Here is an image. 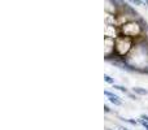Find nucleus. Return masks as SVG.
Returning a JSON list of instances; mask_svg holds the SVG:
<instances>
[{
	"label": "nucleus",
	"instance_id": "0eeeda50",
	"mask_svg": "<svg viewBox=\"0 0 148 130\" xmlns=\"http://www.w3.org/2000/svg\"><path fill=\"white\" fill-rule=\"evenodd\" d=\"M112 87H113L114 90H118V91L123 92V94H129V92H130V91L127 90V87L123 86V85H117V83H116V85H113Z\"/></svg>",
	"mask_w": 148,
	"mask_h": 130
},
{
	"label": "nucleus",
	"instance_id": "4468645a",
	"mask_svg": "<svg viewBox=\"0 0 148 130\" xmlns=\"http://www.w3.org/2000/svg\"><path fill=\"white\" fill-rule=\"evenodd\" d=\"M116 126H117V129H118V130H131V129L126 128V126H123V125H116Z\"/></svg>",
	"mask_w": 148,
	"mask_h": 130
},
{
	"label": "nucleus",
	"instance_id": "f257e3e1",
	"mask_svg": "<svg viewBox=\"0 0 148 130\" xmlns=\"http://www.w3.org/2000/svg\"><path fill=\"white\" fill-rule=\"evenodd\" d=\"M142 18L143 17H140L139 20L127 21L123 25L118 26L120 28V35L129 36V38L134 39V41H140V39L146 38V30H144Z\"/></svg>",
	"mask_w": 148,
	"mask_h": 130
},
{
	"label": "nucleus",
	"instance_id": "20e7f679",
	"mask_svg": "<svg viewBox=\"0 0 148 130\" xmlns=\"http://www.w3.org/2000/svg\"><path fill=\"white\" fill-rule=\"evenodd\" d=\"M104 95L107 96V99L109 100V103H112L114 107H122L123 105V102L117 94H114L113 91L110 90H104Z\"/></svg>",
	"mask_w": 148,
	"mask_h": 130
},
{
	"label": "nucleus",
	"instance_id": "dca6fc26",
	"mask_svg": "<svg viewBox=\"0 0 148 130\" xmlns=\"http://www.w3.org/2000/svg\"><path fill=\"white\" fill-rule=\"evenodd\" d=\"M144 4H146V7H148V0H143Z\"/></svg>",
	"mask_w": 148,
	"mask_h": 130
},
{
	"label": "nucleus",
	"instance_id": "f8f14e48",
	"mask_svg": "<svg viewBox=\"0 0 148 130\" xmlns=\"http://www.w3.org/2000/svg\"><path fill=\"white\" fill-rule=\"evenodd\" d=\"M138 122H139V125H142L144 128V130H148V121H144L143 118H140L139 117L138 118Z\"/></svg>",
	"mask_w": 148,
	"mask_h": 130
},
{
	"label": "nucleus",
	"instance_id": "f03ea898",
	"mask_svg": "<svg viewBox=\"0 0 148 130\" xmlns=\"http://www.w3.org/2000/svg\"><path fill=\"white\" fill-rule=\"evenodd\" d=\"M136 41L129 38V36L118 35L116 38V57L118 59H126L129 56V54L131 52V50L134 48Z\"/></svg>",
	"mask_w": 148,
	"mask_h": 130
},
{
	"label": "nucleus",
	"instance_id": "9b49d317",
	"mask_svg": "<svg viewBox=\"0 0 148 130\" xmlns=\"http://www.w3.org/2000/svg\"><path fill=\"white\" fill-rule=\"evenodd\" d=\"M126 95H127V98H129V99L134 100V102H138V100H140V99H139V98H140V96H138V95H136V94H134L133 91H130V92H129V94H126Z\"/></svg>",
	"mask_w": 148,
	"mask_h": 130
},
{
	"label": "nucleus",
	"instance_id": "7ed1b4c3",
	"mask_svg": "<svg viewBox=\"0 0 148 130\" xmlns=\"http://www.w3.org/2000/svg\"><path fill=\"white\" fill-rule=\"evenodd\" d=\"M104 59L108 63L116 59V39L104 36Z\"/></svg>",
	"mask_w": 148,
	"mask_h": 130
},
{
	"label": "nucleus",
	"instance_id": "9d476101",
	"mask_svg": "<svg viewBox=\"0 0 148 130\" xmlns=\"http://www.w3.org/2000/svg\"><path fill=\"white\" fill-rule=\"evenodd\" d=\"M129 3H131V5H136V7H146L143 0H127Z\"/></svg>",
	"mask_w": 148,
	"mask_h": 130
},
{
	"label": "nucleus",
	"instance_id": "ddd939ff",
	"mask_svg": "<svg viewBox=\"0 0 148 130\" xmlns=\"http://www.w3.org/2000/svg\"><path fill=\"white\" fill-rule=\"evenodd\" d=\"M104 113H107V115H109V113H113V111L110 109V107L108 104H104Z\"/></svg>",
	"mask_w": 148,
	"mask_h": 130
},
{
	"label": "nucleus",
	"instance_id": "6e6552de",
	"mask_svg": "<svg viewBox=\"0 0 148 130\" xmlns=\"http://www.w3.org/2000/svg\"><path fill=\"white\" fill-rule=\"evenodd\" d=\"M121 120H122L123 122H127V124H130V125H133V126H138L139 125V122H138L136 118H123V117H121Z\"/></svg>",
	"mask_w": 148,
	"mask_h": 130
},
{
	"label": "nucleus",
	"instance_id": "2eb2a0df",
	"mask_svg": "<svg viewBox=\"0 0 148 130\" xmlns=\"http://www.w3.org/2000/svg\"><path fill=\"white\" fill-rule=\"evenodd\" d=\"M139 117H140V118H143L144 121H148V115H146V113H142V115L139 116Z\"/></svg>",
	"mask_w": 148,
	"mask_h": 130
},
{
	"label": "nucleus",
	"instance_id": "39448f33",
	"mask_svg": "<svg viewBox=\"0 0 148 130\" xmlns=\"http://www.w3.org/2000/svg\"><path fill=\"white\" fill-rule=\"evenodd\" d=\"M120 35V28L117 25H105L104 28V36H109V38H117Z\"/></svg>",
	"mask_w": 148,
	"mask_h": 130
},
{
	"label": "nucleus",
	"instance_id": "f3484780",
	"mask_svg": "<svg viewBox=\"0 0 148 130\" xmlns=\"http://www.w3.org/2000/svg\"><path fill=\"white\" fill-rule=\"evenodd\" d=\"M105 130H113V129H110V128H107V129H105Z\"/></svg>",
	"mask_w": 148,
	"mask_h": 130
},
{
	"label": "nucleus",
	"instance_id": "423d86ee",
	"mask_svg": "<svg viewBox=\"0 0 148 130\" xmlns=\"http://www.w3.org/2000/svg\"><path fill=\"white\" fill-rule=\"evenodd\" d=\"M131 91H133L134 94H136L138 96H147L148 95V90L144 89V87H140V86H134L133 89H131Z\"/></svg>",
	"mask_w": 148,
	"mask_h": 130
},
{
	"label": "nucleus",
	"instance_id": "1a4fd4ad",
	"mask_svg": "<svg viewBox=\"0 0 148 130\" xmlns=\"http://www.w3.org/2000/svg\"><path fill=\"white\" fill-rule=\"evenodd\" d=\"M104 81L107 82L108 85H110V86H113V85H116V79L113 78L112 76H109V74H104Z\"/></svg>",
	"mask_w": 148,
	"mask_h": 130
}]
</instances>
